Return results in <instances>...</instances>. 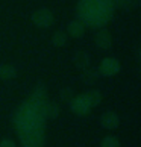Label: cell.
<instances>
[{
  "label": "cell",
  "instance_id": "4fadbf2b",
  "mask_svg": "<svg viewBox=\"0 0 141 147\" xmlns=\"http://www.w3.org/2000/svg\"><path fill=\"white\" fill-rule=\"evenodd\" d=\"M85 96H86V99H88L91 108H96V106L100 105V102H102V92L99 90H88V91L85 92Z\"/></svg>",
  "mask_w": 141,
  "mask_h": 147
},
{
  "label": "cell",
  "instance_id": "ba28073f",
  "mask_svg": "<svg viewBox=\"0 0 141 147\" xmlns=\"http://www.w3.org/2000/svg\"><path fill=\"white\" fill-rule=\"evenodd\" d=\"M73 64H74V67L78 68L79 71H84V70L90 68V65H91L90 53L85 52V50H78L74 53V56H73Z\"/></svg>",
  "mask_w": 141,
  "mask_h": 147
},
{
  "label": "cell",
  "instance_id": "7c38bea8",
  "mask_svg": "<svg viewBox=\"0 0 141 147\" xmlns=\"http://www.w3.org/2000/svg\"><path fill=\"white\" fill-rule=\"evenodd\" d=\"M67 40H68V35L65 30H56L52 35V44L55 47H64L67 44Z\"/></svg>",
  "mask_w": 141,
  "mask_h": 147
},
{
  "label": "cell",
  "instance_id": "5b68a950",
  "mask_svg": "<svg viewBox=\"0 0 141 147\" xmlns=\"http://www.w3.org/2000/svg\"><path fill=\"white\" fill-rule=\"evenodd\" d=\"M121 65H120V61H118L117 58H103L100 61V65L99 68H97V71H99L100 76H105V78H112V76H115L118 71H120Z\"/></svg>",
  "mask_w": 141,
  "mask_h": 147
},
{
  "label": "cell",
  "instance_id": "8fae6325",
  "mask_svg": "<svg viewBox=\"0 0 141 147\" xmlns=\"http://www.w3.org/2000/svg\"><path fill=\"white\" fill-rule=\"evenodd\" d=\"M99 71L97 70H94V68H86V70H84L82 71V80L86 84V85H94L97 80H99Z\"/></svg>",
  "mask_w": 141,
  "mask_h": 147
},
{
  "label": "cell",
  "instance_id": "6da1fadb",
  "mask_svg": "<svg viewBox=\"0 0 141 147\" xmlns=\"http://www.w3.org/2000/svg\"><path fill=\"white\" fill-rule=\"evenodd\" d=\"M46 86L38 85L32 96L20 105L15 112L14 123L23 147H43L46 129Z\"/></svg>",
  "mask_w": 141,
  "mask_h": 147
},
{
  "label": "cell",
  "instance_id": "5bb4252c",
  "mask_svg": "<svg viewBox=\"0 0 141 147\" xmlns=\"http://www.w3.org/2000/svg\"><path fill=\"white\" fill-rule=\"evenodd\" d=\"M59 115V106L53 102L46 103V117L47 118H56Z\"/></svg>",
  "mask_w": 141,
  "mask_h": 147
},
{
  "label": "cell",
  "instance_id": "9a60e30c",
  "mask_svg": "<svg viewBox=\"0 0 141 147\" xmlns=\"http://www.w3.org/2000/svg\"><path fill=\"white\" fill-rule=\"evenodd\" d=\"M100 147H120V141L114 135H106L105 138H102Z\"/></svg>",
  "mask_w": 141,
  "mask_h": 147
},
{
  "label": "cell",
  "instance_id": "52a82bcc",
  "mask_svg": "<svg viewBox=\"0 0 141 147\" xmlns=\"http://www.w3.org/2000/svg\"><path fill=\"white\" fill-rule=\"evenodd\" d=\"M99 121H100V126L103 129H108V130H114L120 126V117L114 111H105L100 115Z\"/></svg>",
  "mask_w": 141,
  "mask_h": 147
},
{
  "label": "cell",
  "instance_id": "e0dca14e",
  "mask_svg": "<svg viewBox=\"0 0 141 147\" xmlns=\"http://www.w3.org/2000/svg\"><path fill=\"white\" fill-rule=\"evenodd\" d=\"M0 147H18V146H17V143H15L14 140L3 138L2 141H0Z\"/></svg>",
  "mask_w": 141,
  "mask_h": 147
},
{
  "label": "cell",
  "instance_id": "30bf717a",
  "mask_svg": "<svg viewBox=\"0 0 141 147\" xmlns=\"http://www.w3.org/2000/svg\"><path fill=\"white\" fill-rule=\"evenodd\" d=\"M17 76V68L12 64H2L0 65V79L2 80H12Z\"/></svg>",
  "mask_w": 141,
  "mask_h": 147
},
{
  "label": "cell",
  "instance_id": "7a4b0ae2",
  "mask_svg": "<svg viewBox=\"0 0 141 147\" xmlns=\"http://www.w3.org/2000/svg\"><path fill=\"white\" fill-rule=\"evenodd\" d=\"M115 3L114 0H79L76 5V15L85 26L105 28L112 20Z\"/></svg>",
  "mask_w": 141,
  "mask_h": 147
},
{
  "label": "cell",
  "instance_id": "3957f363",
  "mask_svg": "<svg viewBox=\"0 0 141 147\" xmlns=\"http://www.w3.org/2000/svg\"><path fill=\"white\" fill-rule=\"evenodd\" d=\"M30 20H32V23H34L36 28L47 29V28H50V26L53 24L55 15H53V12L49 8H38L36 11L32 12Z\"/></svg>",
  "mask_w": 141,
  "mask_h": 147
},
{
  "label": "cell",
  "instance_id": "2e32d148",
  "mask_svg": "<svg viewBox=\"0 0 141 147\" xmlns=\"http://www.w3.org/2000/svg\"><path fill=\"white\" fill-rule=\"evenodd\" d=\"M74 97V92H73V88H62L61 90V99L64 102H70Z\"/></svg>",
  "mask_w": 141,
  "mask_h": 147
},
{
  "label": "cell",
  "instance_id": "9c48e42d",
  "mask_svg": "<svg viewBox=\"0 0 141 147\" xmlns=\"http://www.w3.org/2000/svg\"><path fill=\"white\" fill-rule=\"evenodd\" d=\"M85 28L86 26L82 23L80 20H78V18H74V20H72V21H68V24H67V35L68 36H72V38H82L84 35H85Z\"/></svg>",
  "mask_w": 141,
  "mask_h": 147
},
{
  "label": "cell",
  "instance_id": "277c9868",
  "mask_svg": "<svg viewBox=\"0 0 141 147\" xmlns=\"http://www.w3.org/2000/svg\"><path fill=\"white\" fill-rule=\"evenodd\" d=\"M70 109L74 115H79V117H84V115H88L90 111L93 109L90 105L88 99H86L85 92L84 94H78L74 96L72 100H70Z\"/></svg>",
  "mask_w": 141,
  "mask_h": 147
},
{
  "label": "cell",
  "instance_id": "8992f818",
  "mask_svg": "<svg viewBox=\"0 0 141 147\" xmlns=\"http://www.w3.org/2000/svg\"><path fill=\"white\" fill-rule=\"evenodd\" d=\"M94 42L100 50H109L112 46V35L106 28H100L94 36Z\"/></svg>",
  "mask_w": 141,
  "mask_h": 147
}]
</instances>
